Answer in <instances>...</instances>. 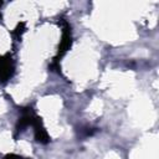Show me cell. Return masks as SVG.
<instances>
[{
    "label": "cell",
    "mask_w": 159,
    "mask_h": 159,
    "mask_svg": "<svg viewBox=\"0 0 159 159\" xmlns=\"http://www.w3.org/2000/svg\"><path fill=\"white\" fill-rule=\"evenodd\" d=\"M1 5H2V2L0 1V7H1ZM0 20H1V12H0Z\"/></svg>",
    "instance_id": "277c9868"
},
{
    "label": "cell",
    "mask_w": 159,
    "mask_h": 159,
    "mask_svg": "<svg viewBox=\"0 0 159 159\" xmlns=\"http://www.w3.org/2000/svg\"><path fill=\"white\" fill-rule=\"evenodd\" d=\"M14 61L9 56H0V81L6 82L14 75Z\"/></svg>",
    "instance_id": "6da1fadb"
},
{
    "label": "cell",
    "mask_w": 159,
    "mask_h": 159,
    "mask_svg": "<svg viewBox=\"0 0 159 159\" xmlns=\"http://www.w3.org/2000/svg\"><path fill=\"white\" fill-rule=\"evenodd\" d=\"M71 30H70V25L67 21H63V27H62V39H61V43H60V47H58V53H57V57L55 58L57 61L58 57H62L67 50L71 47Z\"/></svg>",
    "instance_id": "7a4b0ae2"
},
{
    "label": "cell",
    "mask_w": 159,
    "mask_h": 159,
    "mask_svg": "<svg viewBox=\"0 0 159 159\" xmlns=\"http://www.w3.org/2000/svg\"><path fill=\"white\" fill-rule=\"evenodd\" d=\"M4 159H27V158H24V157H20V155H16V154H7Z\"/></svg>",
    "instance_id": "3957f363"
}]
</instances>
